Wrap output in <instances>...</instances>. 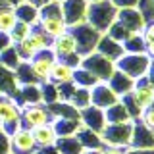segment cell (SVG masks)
<instances>
[{"label": "cell", "mask_w": 154, "mask_h": 154, "mask_svg": "<svg viewBox=\"0 0 154 154\" xmlns=\"http://www.w3.org/2000/svg\"><path fill=\"white\" fill-rule=\"evenodd\" d=\"M119 100V96L108 87V83H96L91 89V104L96 106L100 110H106L108 106L116 104Z\"/></svg>", "instance_id": "16"}, {"label": "cell", "mask_w": 154, "mask_h": 154, "mask_svg": "<svg viewBox=\"0 0 154 154\" xmlns=\"http://www.w3.org/2000/svg\"><path fill=\"white\" fill-rule=\"evenodd\" d=\"M14 10H16L17 21H23V23H29V25L37 27V23H38V8L35 4L27 2V0H21V2L14 4Z\"/></svg>", "instance_id": "19"}, {"label": "cell", "mask_w": 154, "mask_h": 154, "mask_svg": "<svg viewBox=\"0 0 154 154\" xmlns=\"http://www.w3.org/2000/svg\"><path fill=\"white\" fill-rule=\"evenodd\" d=\"M129 94H131V98L135 100V104L141 108V112L144 108H148L150 104H154V87L150 85V81H148L146 75L135 81V85H133V89H131Z\"/></svg>", "instance_id": "11"}, {"label": "cell", "mask_w": 154, "mask_h": 154, "mask_svg": "<svg viewBox=\"0 0 154 154\" xmlns=\"http://www.w3.org/2000/svg\"><path fill=\"white\" fill-rule=\"evenodd\" d=\"M35 154H60L56 150V146H42V148H37Z\"/></svg>", "instance_id": "33"}, {"label": "cell", "mask_w": 154, "mask_h": 154, "mask_svg": "<svg viewBox=\"0 0 154 154\" xmlns=\"http://www.w3.org/2000/svg\"><path fill=\"white\" fill-rule=\"evenodd\" d=\"M81 67H85L87 71H91L100 83H106V81L112 77V73L116 71V64L112 60H108L106 56L98 54L96 50H93L91 54H87L81 58Z\"/></svg>", "instance_id": "7"}, {"label": "cell", "mask_w": 154, "mask_h": 154, "mask_svg": "<svg viewBox=\"0 0 154 154\" xmlns=\"http://www.w3.org/2000/svg\"><path fill=\"white\" fill-rule=\"evenodd\" d=\"M146 77H148V81H150V85L154 87V62L150 64V67H148V71H146Z\"/></svg>", "instance_id": "34"}, {"label": "cell", "mask_w": 154, "mask_h": 154, "mask_svg": "<svg viewBox=\"0 0 154 154\" xmlns=\"http://www.w3.org/2000/svg\"><path fill=\"white\" fill-rule=\"evenodd\" d=\"M10 46H12L10 35H8V33H2V31H0V52L6 50V48H10Z\"/></svg>", "instance_id": "32"}, {"label": "cell", "mask_w": 154, "mask_h": 154, "mask_svg": "<svg viewBox=\"0 0 154 154\" xmlns=\"http://www.w3.org/2000/svg\"><path fill=\"white\" fill-rule=\"evenodd\" d=\"M129 148H116V146H104L98 154H127Z\"/></svg>", "instance_id": "31"}, {"label": "cell", "mask_w": 154, "mask_h": 154, "mask_svg": "<svg viewBox=\"0 0 154 154\" xmlns=\"http://www.w3.org/2000/svg\"><path fill=\"white\" fill-rule=\"evenodd\" d=\"M56 150L60 154H81L83 152V146L77 141L75 135H69V137H58L56 141Z\"/></svg>", "instance_id": "24"}, {"label": "cell", "mask_w": 154, "mask_h": 154, "mask_svg": "<svg viewBox=\"0 0 154 154\" xmlns=\"http://www.w3.org/2000/svg\"><path fill=\"white\" fill-rule=\"evenodd\" d=\"M14 46H16V52H17L19 60H21V62H29V60H33L38 52L50 48L52 46V38L46 37L38 27H33L31 33H29L21 42H17V45H14Z\"/></svg>", "instance_id": "2"}, {"label": "cell", "mask_w": 154, "mask_h": 154, "mask_svg": "<svg viewBox=\"0 0 154 154\" xmlns=\"http://www.w3.org/2000/svg\"><path fill=\"white\" fill-rule=\"evenodd\" d=\"M73 69H75V67H71V66L64 64V62L56 60L54 66H52V69H50V73H48L46 81L52 83V85H56V87L69 85V83H73Z\"/></svg>", "instance_id": "18"}, {"label": "cell", "mask_w": 154, "mask_h": 154, "mask_svg": "<svg viewBox=\"0 0 154 154\" xmlns=\"http://www.w3.org/2000/svg\"><path fill=\"white\" fill-rule=\"evenodd\" d=\"M31 135H33V139H35L37 148H42V146H54L56 141H58V135H56L54 127H52L50 123L31 129Z\"/></svg>", "instance_id": "22"}, {"label": "cell", "mask_w": 154, "mask_h": 154, "mask_svg": "<svg viewBox=\"0 0 154 154\" xmlns=\"http://www.w3.org/2000/svg\"><path fill=\"white\" fill-rule=\"evenodd\" d=\"M87 12H89L87 0H62V14L67 29L87 23Z\"/></svg>", "instance_id": "8"}, {"label": "cell", "mask_w": 154, "mask_h": 154, "mask_svg": "<svg viewBox=\"0 0 154 154\" xmlns=\"http://www.w3.org/2000/svg\"><path fill=\"white\" fill-rule=\"evenodd\" d=\"M33 25H29V23H23V21H17L16 25L12 27V31L8 33L10 35V41H12V45H17V42H21L23 38H25L29 33H31Z\"/></svg>", "instance_id": "27"}, {"label": "cell", "mask_w": 154, "mask_h": 154, "mask_svg": "<svg viewBox=\"0 0 154 154\" xmlns=\"http://www.w3.org/2000/svg\"><path fill=\"white\" fill-rule=\"evenodd\" d=\"M79 118H81V125L94 133H102L106 127V118H104V110L96 108V106H87V108L79 110Z\"/></svg>", "instance_id": "13"}, {"label": "cell", "mask_w": 154, "mask_h": 154, "mask_svg": "<svg viewBox=\"0 0 154 154\" xmlns=\"http://www.w3.org/2000/svg\"><path fill=\"white\" fill-rule=\"evenodd\" d=\"M104 118H106V123H127V122H133V119L129 118L125 106L122 104V100H118L116 104L108 106V108L104 110Z\"/></svg>", "instance_id": "23"}, {"label": "cell", "mask_w": 154, "mask_h": 154, "mask_svg": "<svg viewBox=\"0 0 154 154\" xmlns=\"http://www.w3.org/2000/svg\"><path fill=\"white\" fill-rule=\"evenodd\" d=\"M150 64H152V60L144 54V52H139V54L125 52V54L116 62V69L123 71L125 75H129L131 79L137 81V79H141V77L146 75Z\"/></svg>", "instance_id": "5"}, {"label": "cell", "mask_w": 154, "mask_h": 154, "mask_svg": "<svg viewBox=\"0 0 154 154\" xmlns=\"http://www.w3.org/2000/svg\"><path fill=\"white\" fill-rule=\"evenodd\" d=\"M94 50L98 52V54L106 56L108 60H112L114 64L125 54L122 42L114 41V38H112V37H108L106 33H102V35H100V38H98V42H96V48H94Z\"/></svg>", "instance_id": "17"}, {"label": "cell", "mask_w": 154, "mask_h": 154, "mask_svg": "<svg viewBox=\"0 0 154 154\" xmlns=\"http://www.w3.org/2000/svg\"><path fill=\"white\" fill-rule=\"evenodd\" d=\"M89 4H96V2H102V0H87Z\"/></svg>", "instance_id": "35"}, {"label": "cell", "mask_w": 154, "mask_h": 154, "mask_svg": "<svg viewBox=\"0 0 154 154\" xmlns=\"http://www.w3.org/2000/svg\"><path fill=\"white\" fill-rule=\"evenodd\" d=\"M54 62H56L54 52H52L50 48H46V50L38 52V54L33 58V60H29V66H31L33 73L37 75V79L41 81V83H45V81L48 79V73H50Z\"/></svg>", "instance_id": "12"}, {"label": "cell", "mask_w": 154, "mask_h": 154, "mask_svg": "<svg viewBox=\"0 0 154 154\" xmlns=\"http://www.w3.org/2000/svg\"><path fill=\"white\" fill-rule=\"evenodd\" d=\"M131 133H133V122L127 123H106L104 131L100 133L104 146H116V148H129L131 144Z\"/></svg>", "instance_id": "6"}, {"label": "cell", "mask_w": 154, "mask_h": 154, "mask_svg": "<svg viewBox=\"0 0 154 154\" xmlns=\"http://www.w3.org/2000/svg\"><path fill=\"white\" fill-rule=\"evenodd\" d=\"M21 127V110L16 100L8 94L0 93V131L4 135H12Z\"/></svg>", "instance_id": "4"}, {"label": "cell", "mask_w": 154, "mask_h": 154, "mask_svg": "<svg viewBox=\"0 0 154 154\" xmlns=\"http://www.w3.org/2000/svg\"><path fill=\"white\" fill-rule=\"evenodd\" d=\"M108 87L114 91L116 94H127V93H131V89H133V85H135V79H131L129 75H125L123 71H119V69H116L112 77H110L108 81Z\"/></svg>", "instance_id": "21"}, {"label": "cell", "mask_w": 154, "mask_h": 154, "mask_svg": "<svg viewBox=\"0 0 154 154\" xmlns=\"http://www.w3.org/2000/svg\"><path fill=\"white\" fill-rule=\"evenodd\" d=\"M16 23H17V17H16L14 6H0V31L10 33Z\"/></svg>", "instance_id": "25"}, {"label": "cell", "mask_w": 154, "mask_h": 154, "mask_svg": "<svg viewBox=\"0 0 154 154\" xmlns=\"http://www.w3.org/2000/svg\"><path fill=\"white\" fill-rule=\"evenodd\" d=\"M118 10L122 8H137L139 6V0H110Z\"/></svg>", "instance_id": "30"}, {"label": "cell", "mask_w": 154, "mask_h": 154, "mask_svg": "<svg viewBox=\"0 0 154 154\" xmlns=\"http://www.w3.org/2000/svg\"><path fill=\"white\" fill-rule=\"evenodd\" d=\"M141 37H143L144 42H154V21L144 23V27L141 31Z\"/></svg>", "instance_id": "29"}, {"label": "cell", "mask_w": 154, "mask_h": 154, "mask_svg": "<svg viewBox=\"0 0 154 154\" xmlns=\"http://www.w3.org/2000/svg\"><path fill=\"white\" fill-rule=\"evenodd\" d=\"M37 27L50 38H56L58 35H62L64 31H67V25H66L64 17H38Z\"/></svg>", "instance_id": "20"}, {"label": "cell", "mask_w": 154, "mask_h": 154, "mask_svg": "<svg viewBox=\"0 0 154 154\" xmlns=\"http://www.w3.org/2000/svg\"><path fill=\"white\" fill-rule=\"evenodd\" d=\"M50 50L54 52L56 60L64 62V64L71 66V67H77L81 64V58H83L77 52V41H75V35L71 33V29H67L56 38H52Z\"/></svg>", "instance_id": "1"}, {"label": "cell", "mask_w": 154, "mask_h": 154, "mask_svg": "<svg viewBox=\"0 0 154 154\" xmlns=\"http://www.w3.org/2000/svg\"><path fill=\"white\" fill-rule=\"evenodd\" d=\"M19 62H21V60H19V56H17L16 46H14V45L0 52V66H4V67H8V69L14 71L19 66Z\"/></svg>", "instance_id": "26"}, {"label": "cell", "mask_w": 154, "mask_h": 154, "mask_svg": "<svg viewBox=\"0 0 154 154\" xmlns=\"http://www.w3.org/2000/svg\"><path fill=\"white\" fill-rule=\"evenodd\" d=\"M152 62H154V60H152Z\"/></svg>", "instance_id": "36"}, {"label": "cell", "mask_w": 154, "mask_h": 154, "mask_svg": "<svg viewBox=\"0 0 154 154\" xmlns=\"http://www.w3.org/2000/svg\"><path fill=\"white\" fill-rule=\"evenodd\" d=\"M52 122V114L48 110V106L45 108L42 104H25L21 110V127L27 129H35L41 125H46Z\"/></svg>", "instance_id": "9"}, {"label": "cell", "mask_w": 154, "mask_h": 154, "mask_svg": "<svg viewBox=\"0 0 154 154\" xmlns=\"http://www.w3.org/2000/svg\"><path fill=\"white\" fill-rule=\"evenodd\" d=\"M139 122H141L146 129H150V131H154V104H150L148 108H144L141 116H139Z\"/></svg>", "instance_id": "28"}, {"label": "cell", "mask_w": 154, "mask_h": 154, "mask_svg": "<svg viewBox=\"0 0 154 154\" xmlns=\"http://www.w3.org/2000/svg\"><path fill=\"white\" fill-rule=\"evenodd\" d=\"M116 19H118L125 29H129L131 33H141L144 23H146L144 21V14L141 10H137V8H122V10H118Z\"/></svg>", "instance_id": "15"}, {"label": "cell", "mask_w": 154, "mask_h": 154, "mask_svg": "<svg viewBox=\"0 0 154 154\" xmlns=\"http://www.w3.org/2000/svg\"><path fill=\"white\" fill-rule=\"evenodd\" d=\"M8 146L12 154H35L37 144L35 139L31 135V129L19 127L16 133H12L8 137Z\"/></svg>", "instance_id": "10"}, {"label": "cell", "mask_w": 154, "mask_h": 154, "mask_svg": "<svg viewBox=\"0 0 154 154\" xmlns=\"http://www.w3.org/2000/svg\"><path fill=\"white\" fill-rule=\"evenodd\" d=\"M118 16V8L114 6L110 0H102L96 4H89V12H87V23L94 27L96 31L102 35L108 31V27L116 21Z\"/></svg>", "instance_id": "3"}, {"label": "cell", "mask_w": 154, "mask_h": 154, "mask_svg": "<svg viewBox=\"0 0 154 154\" xmlns=\"http://www.w3.org/2000/svg\"><path fill=\"white\" fill-rule=\"evenodd\" d=\"M129 148H135V150H152L154 148V131L146 129L143 123H139L137 119H135Z\"/></svg>", "instance_id": "14"}]
</instances>
